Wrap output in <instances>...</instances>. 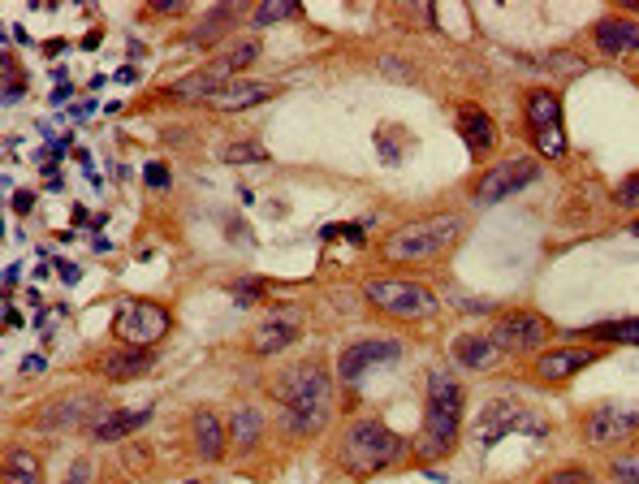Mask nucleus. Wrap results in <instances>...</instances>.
Masks as SVG:
<instances>
[{
	"instance_id": "nucleus-20",
	"label": "nucleus",
	"mask_w": 639,
	"mask_h": 484,
	"mask_svg": "<svg viewBox=\"0 0 639 484\" xmlns=\"http://www.w3.org/2000/svg\"><path fill=\"white\" fill-rule=\"evenodd\" d=\"M152 420V407H135V411H104L96 415L87 432H91V441H121V437H130L135 428H143Z\"/></svg>"
},
{
	"instance_id": "nucleus-35",
	"label": "nucleus",
	"mask_w": 639,
	"mask_h": 484,
	"mask_svg": "<svg viewBox=\"0 0 639 484\" xmlns=\"http://www.w3.org/2000/svg\"><path fill=\"white\" fill-rule=\"evenodd\" d=\"M614 204H618V208H631V213H639V174L622 177L618 191H614Z\"/></svg>"
},
{
	"instance_id": "nucleus-19",
	"label": "nucleus",
	"mask_w": 639,
	"mask_h": 484,
	"mask_svg": "<svg viewBox=\"0 0 639 484\" xmlns=\"http://www.w3.org/2000/svg\"><path fill=\"white\" fill-rule=\"evenodd\" d=\"M191 441H194V454L203 459V463H216L221 454H225V424H221V415L216 411H194L191 415Z\"/></svg>"
},
{
	"instance_id": "nucleus-36",
	"label": "nucleus",
	"mask_w": 639,
	"mask_h": 484,
	"mask_svg": "<svg viewBox=\"0 0 639 484\" xmlns=\"http://www.w3.org/2000/svg\"><path fill=\"white\" fill-rule=\"evenodd\" d=\"M143 182H147L152 191H164V186H169V165H160V160H147V165H143Z\"/></svg>"
},
{
	"instance_id": "nucleus-3",
	"label": "nucleus",
	"mask_w": 639,
	"mask_h": 484,
	"mask_svg": "<svg viewBox=\"0 0 639 484\" xmlns=\"http://www.w3.org/2000/svg\"><path fill=\"white\" fill-rule=\"evenodd\" d=\"M463 385L449 376V372H432L428 376V403H424V428H419V441L415 450L424 459H449L458 437H463Z\"/></svg>"
},
{
	"instance_id": "nucleus-17",
	"label": "nucleus",
	"mask_w": 639,
	"mask_h": 484,
	"mask_svg": "<svg viewBox=\"0 0 639 484\" xmlns=\"http://www.w3.org/2000/svg\"><path fill=\"white\" fill-rule=\"evenodd\" d=\"M597 48L605 57H622V52H639V22L626 14H609L597 22Z\"/></svg>"
},
{
	"instance_id": "nucleus-28",
	"label": "nucleus",
	"mask_w": 639,
	"mask_h": 484,
	"mask_svg": "<svg viewBox=\"0 0 639 484\" xmlns=\"http://www.w3.org/2000/svg\"><path fill=\"white\" fill-rule=\"evenodd\" d=\"M592 342H618V346H639V320H609V325H592L583 329Z\"/></svg>"
},
{
	"instance_id": "nucleus-42",
	"label": "nucleus",
	"mask_w": 639,
	"mask_h": 484,
	"mask_svg": "<svg viewBox=\"0 0 639 484\" xmlns=\"http://www.w3.org/2000/svg\"><path fill=\"white\" fill-rule=\"evenodd\" d=\"M113 82H138V70L135 65H121V70L113 74Z\"/></svg>"
},
{
	"instance_id": "nucleus-8",
	"label": "nucleus",
	"mask_w": 639,
	"mask_h": 484,
	"mask_svg": "<svg viewBox=\"0 0 639 484\" xmlns=\"http://www.w3.org/2000/svg\"><path fill=\"white\" fill-rule=\"evenodd\" d=\"M549 337H553V325H549V316H540V311H510L488 333V342L502 350V355L540 350V346H549Z\"/></svg>"
},
{
	"instance_id": "nucleus-6",
	"label": "nucleus",
	"mask_w": 639,
	"mask_h": 484,
	"mask_svg": "<svg viewBox=\"0 0 639 484\" xmlns=\"http://www.w3.org/2000/svg\"><path fill=\"white\" fill-rule=\"evenodd\" d=\"M523 121L527 138L544 160H562L566 156V126H562V96L553 87H531L523 96Z\"/></svg>"
},
{
	"instance_id": "nucleus-27",
	"label": "nucleus",
	"mask_w": 639,
	"mask_h": 484,
	"mask_svg": "<svg viewBox=\"0 0 639 484\" xmlns=\"http://www.w3.org/2000/svg\"><path fill=\"white\" fill-rule=\"evenodd\" d=\"M233 18H238V9H225V5H221V9H212V14H208L203 22H194L191 43H199V48L216 43V39H221V35H225V31L233 26Z\"/></svg>"
},
{
	"instance_id": "nucleus-25",
	"label": "nucleus",
	"mask_w": 639,
	"mask_h": 484,
	"mask_svg": "<svg viewBox=\"0 0 639 484\" xmlns=\"http://www.w3.org/2000/svg\"><path fill=\"white\" fill-rule=\"evenodd\" d=\"M255 61H259V39H242V43H230L216 61H208V70H216L225 82H233V70H247Z\"/></svg>"
},
{
	"instance_id": "nucleus-1",
	"label": "nucleus",
	"mask_w": 639,
	"mask_h": 484,
	"mask_svg": "<svg viewBox=\"0 0 639 484\" xmlns=\"http://www.w3.org/2000/svg\"><path fill=\"white\" fill-rule=\"evenodd\" d=\"M272 398L281 403L286 437H315L333 415V381L320 359H303L272 381Z\"/></svg>"
},
{
	"instance_id": "nucleus-9",
	"label": "nucleus",
	"mask_w": 639,
	"mask_h": 484,
	"mask_svg": "<svg viewBox=\"0 0 639 484\" xmlns=\"http://www.w3.org/2000/svg\"><path fill=\"white\" fill-rule=\"evenodd\" d=\"M536 177H540V165H536L531 156H510V160L493 165V169L475 182V204H480V208H493V204L510 199L514 191L531 186Z\"/></svg>"
},
{
	"instance_id": "nucleus-18",
	"label": "nucleus",
	"mask_w": 639,
	"mask_h": 484,
	"mask_svg": "<svg viewBox=\"0 0 639 484\" xmlns=\"http://www.w3.org/2000/svg\"><path fill=\"white\" fill-rule=\"evenodd\" d=\"M155 350H138V346H113L99 359V376L104 381H135L143 372H152Z\"/></svg>"
},
{
	"instance_id": "nucleus-31",
	"label": "nucleus",
	"mask_w": 639,
	"mask_h": 484,
	"mask_svg": "<svg viewBox=\"0 0 639 484\" xmlns=\"http://www.w3.org/2000/svg\"><path fill=\"white\" fill-rule=\"evenodd\" d=\"M609 480L614 484H639V450L635 454H618L609 463Z\"/></svg>"
},
{
	"instance_id": "nucleus-10",
	"label": "nucleus",
	"mask_w": 639,
	"mask_h": 484,
	"mask_svg": "<svg viewBox=\"0 0 639 484\" xmlns=\"http://www.w3.org/2000/svg\"><path fill=\"white\" fill-rule=\"evenodd\" d=\"M298 337H303V308L281 303V308L264 311V316H259V325L251 329V355H259V359H272V355L290 350Z\"/></svg>"
},
{
	"instance_id": "nucleus-38",
	"label": "nucleus",
	"mask_w": 639,
	"mask_h": 484,
	"mask_svg": "<svg viewBox=\"0 0 639 484\" xmlns=\"http://www.w3.org/2000/svg\"><path fill=\"white\" fill-rule=\"evenodd\" d=\"M96 480V467H91V459H78L74 467H70V476H65V484H91Z\"/></svg>"
},
{
	"instance_id": "nucleus-34",
	"label": "nucleus",
	"mask_w": 639,
	"mask_h": 484,
	"mask_svg": "<svg viewBox=\"0 0 639 484\" xmlns=\"http://www.w3.org/2000/svg\"><path fill=\"white\" fill-rule=\"evenodd\" d=\"M259 294H264V277H238V281H233V299H238V308H251Z\"/></svg>"
},
{
	"instance_id": "nucleus-39",
	"label": "nucleus",
	"mask_w": 639,
	"mask_h": 484,
	"mask_svg": "<svg viewBox=\"0 0 639 484\" xmlns=\"http://www.w3.org/2000/svg\"><path fill=\"white\" fill-rule=\"evenodd\" d=\"M31 204H35V191H18V195H14V213H18V216L31 213Z\"/></svg>"
},
{
	"instance_id": "nucleus-23",
	"label": "nucleus",
	"mask_w": 639,
	"mask_h": 484,
	"mask_svg": "<svg viewBox=\"0 0 639 484\" xmlns=\"http://www.w3.org/2000/svg\"><path fill=\"white\" fill-rule=\"evenodd\" d=\"M264 437V415L255 407H238L230 415V446L233 454H251L255 441Z\"/></svg>"
},
{
	"instance_id": "nucleus-15",
	"label": "nucleus",
	"mask_w": 639,
	"mask_h": 484,
	"mask_svg": "<svg viewBox=\"0 0 639 484\" xmlns=\"http://www.w3.org/2000/svg\"><path fill=\"white\" fill-rule=\"evenodd\" d=\"M272 96H277V87H268V82L233 78V82H225V87H221V91L208 100V109H216V113H242V109L264 104V100H272Z\"/></svg>"
},
{
	"instance_id": "nucleus-4",
	"label": "nucleus",
	"mask_w": 639,
	"mask_h": 484,
	"mask_svg": "<svg viewBox=\"0 0 639 484\" xmlns=\"http://www.w3.org/2000/svg\"><path fill=\"white\" fill-rule=\"evenodd\" d=\"M458 238H463V216H419V221H407L389 233L381 255L389 264H428V260H441L446 251H454Z\"/></svg>"
},
{
	"instance_id": "nucleus-14",
	"label": "nucleus",
	"mask_w": 639,
	"mask_h": 484,
	"mask_svg": "<svg viewBox=\"0 0 639 484\" xmlns=\"http://www.w3.org/2000/svg\"><path fill=\"white\" fill-rule=\"evenodd\" d=\"M601 359V350L592 346H558V350H540L536 355V376L544 385H566L570 376H579L583 368H592Z\"/></svg>"
},
{
	"instance_id": "nucleus-37",
	"label": "nucleus",
	"mask_w": 639,
	"mask_h": 484,
	"mask_svg": "<svg viewBox=\"0 0 639 484\" xmlns=\"http://www.w3.org/2000/svg\"><path fill=\"white\" fill-rule=\"evenodd\" d=\"M320 238H324V242H333V238H350L354 247H363V230H359V225H324Z\"/></svg>"
},
{
	"instance_id": "nucleus-13",
	"label": "nucleus",
	"mask_w": 639,
	"mask_h": 484,
	"mask_svg": "<svg viewBox=\"0 0 639 484\" xmlns=\"http://www.w3.org/2000/svg\"><path fill=\"white\" fill-rule=\"evenodd\" d=\"M505 432H544V424L531 415V411H519V407H505V403H493L484 407V415L475 420L471 428V437L480 441V446H493V441H502Z\"/></svg>"
},
{
	"instance_id": "nucleus-46",
	"label": "nucleus",
	"mask_w": 639,
	"mask_h": 484,
	"mask_svg": "<svg viewBox=\"0 0 639 484\" xmlns=\"http://www.w3.org/2000/svg\"><path fill=\"white\" fill-rule=\"evenodd\" d=\"M61 100H70V82H61L57 91H52V104H61Z\"/></svg>"
},
{
	"instance_id": "nucleus-30",
	"label": "nucleus",
	"mask_w": 639,
	"mask_h": 484,
	"mask_svg": "<svg viewBox=\"0 0 639 484\" xmlns=\"http://www.w3.org/2000/svg\"><path fill=\"white\" fill-rule=\"evenodd\" d=\"M298 14H303L298 0H272V5H259V9H255V26H272V22L298 18Z\"/></svg>"
},
{
	"instance_id": "nucleus-5",
	"label": "nucleus",
	"mask_w": 639,
	"mask_h": 484,
	"mask_svg": "<svg viewBox=\"0 0 639 484\" xmlns=\"http://www.w3.org/2000/svg\"><path fill=\"white\" fill-rule=\"evenodd\" d=\"M363 294H368L371 308L393 316V320H432L441 311V299L419 281H407V277H376L363 286Z\"/></svg>"
},
{
	"instance_id": "nucleus-45",
	"label": "nucleus",
	"mask_w": 639,
	"mask_h": 484,
	"mask_svg": "<svg viewBox=\"0 0 639 484\" xmlns=\"http://www.w3.org/2000/svg\"><path fill=\"white\" fill-rule=\"evenodd\" d=\"M91 113H96V104H91V100H87V104H74V117H78V121H82V117H91Z\"/></svg>"
},
{
	"instance_id": "nucleus-40",
	"label": "nucleus",
	"mask_w": 639,
	"mask_h": 484,
	"mask_svg": "<svg viewBox=\"0 0 639 484\" xmlns=\"http://www.w3.org/2000/svg\"><path fill=\"white\" fill-rule=\"evenodd\" d=\"M57 269H61V281H65V286H74L78 277H82V272H78V264H65V260H57Z\"/></svg>"
},
{
	"instance_id": "nucleus-24",
	"label": "nucleus",
	"mask_w": 639,
	"mask_h": 484,
	"mask_svg": "<svg viewBox=\"0 0 639 484\" xmlns=\"http://www.w3.org/2000/svg\"><path fill=\"white\" fill-rule=\"evenodd\" d=\"M454 359H458L463 368H493V364L502 359V350L493 346L488 337L463 333V337H454Z\"/></svg>"
},
{
	"instance_id": "nucleus-43",
	"label": "nucleus",
	"mask_w": 639,
	"mask_h": 484,
	"mask_svg": "<svg viewBox=\"0 0 639 484\" xmlns=\"http://www.w3.org/2000/svg\"><path fill=\"white\" fill-rule=\"evenodd\" d=\"M18 277H22V269H18V264H9V269H5V290H14V286H18Z\"/></svg>"
},
{
	"instance_id": "nucleus-11",
	"label": "nucleus",
	"mask_w": 639,
	"mask_h": 484,
	"mask_svg": "<svg viewBox=\"0 0 639 484\" xmlns=\"http://www.w3.org/2000/svg\"><path fill=\"white\" fill-rule=\"evenodd\" d=\"M639 432V407H597L587 415V424H583V441L592 450H609V446H622V441H631Z\"/></svg>"
},
{
	"instance_id": "nucleus-21",
	"label": "nucleus",
	"mask_w": 639,
	"mask_h": 484,
	"mask_svg": "<svg viewBox=\"0 0 639 484\" xmlns=\"http://www.w3.org/2000/svg\"><path fill=\"white\" fill-rule=\"evenodd\" d=\"M87 411H91V394H65L57 403H48L43 415L35 424L43 432H61V428H74V424H87Z\"/></svg>"
},
{
	"instance_id": "nucleus-41",
	"label": "nucleus",
	"mask_w": 639,
	"mask_h": 484,
	"mask_svg": "<svg viewBox=\"0 0 639 484\" xmlns=\"http://www.w3.org/2000/svg\"><path fill=\"white\" fill-rule=\"evenodd\" d=\"M43 368H48V364H43L39 355H26V359H22V372H26V376H35V372H43Z\"/></svg>"
},
{
	"instance_id": "nucleus-48",
	"label": "nucleus",
	"mask_w": 639,
	"mask_h": 484,
	"mask_svg": "<svg viewBox=\"0 0 639 484\" xmlns=\"http://www.w3.org/2000/svg\"><path fill=\"white\" fill-rule=\"evenodd\" d=\"M191 484H199V480H191Z\"/></svg>"
},
{
	"instance_id": "nucleus-47",
	"label": "nucleus",
	"mask_w": 639,
	"mask_h": 484,
	"mask_svg": "<svg viewBox=\"0 0 639 484\" xmlns=\"http://www.w3.org/2000/svg\"><path fill=\"white\" fill-rule=\"evenodd\" d=\"M631 233H635V238H639V216H635V221H631Z\"/></svg>"
},
{
	"instance_id": "nucleus-33",
	"label": "nucleus",
	"mask_w": 639,
	"mask_h": 484,
	"mask_svg": "<svg viewBox=\"0 0 639 484\" xmlns=\"http://www.w3.org/2000/svg\"><path fill=\"white\" fill-rule=\"evenodd\" d=\"M536 484H592V471L587 467H558V471L540 476Z\"/></svg>"
},
{
	"instance_id": "nucleus-16",
	"label": "nucleus",
	"mask_w": 639,
	"mask_h": 484,
	"mask_svg": "<svg viewBox=\"0 0 639 484\" xmlns=\"http://www.w3.org/2000/svg\"><path fill=\"white\" fill-rule=\"evenodd\" d=\"M458 130H463L466 152L475 156V160H484V156L497 147V126H493V117H488L480 104H463V109H458Z\"/></svg>"
},
{
	"instance_id": "nucleus-12",
	"label": "nucleus",
	"mask_w": 639,
	"mask_h": 484,
	"mask_svg": "<svg viewBox=\"0 0 639 484\" xmlns=\"http://www.w3.org/2000/svg\"><path fill=\"white\" fill-rule=\"evenodd\" d=\"M393 359H402V342L398 337H368V342H354V346L342 350V359H337V376L354 385L359 376L376 364H393Z\"/></svg>"
},
{
	"instance_id": "nucleus-2",
	"label": "nucleus",
	"mask_w": 639,
	"mask_h": 484,
	"mask_svg": "<svg viewBox=\"0 0 639 484\" xmlns=\"http://www.w3.org/2000/svg\"><path fill=\"white\" fill-rule=\"evenodd\" d=\"M407 446H410L407 437H402V432H393L385 420H376V415H359V420H350L346 432L337 437L333 459H337V467H342L346 476L368 480V476L389 471V467L407 454Z\"/></svg>"
},
{
	"instance_id": "nucleus-44",
	"label": "nucleus",
	"mask_w": 639,
	"mask_h": 484,
	"mask_svg": "<svg viewBox=\"0 0 639 484\" xmlns=\"http://www.w3.org/2000/svg\"><path fill=\"white\" fill-rule=\"evenodd\" d=\"M5 325H22V316L14 311V303H9V299H5Z\"/></svg>"
},
{
	"instance_id": "nucleus-7",
	"label": "nucleus",
	"mask_w": 639,
	"mask_h": 484,
	"mask_svg": "<svg viewBox=\"0 0 639 484\" xmlns=\"http://www.w3.org/2000/svg\"><path fill=\"white\" fill-rule=\"evenodd\" d=\"M174 329V316L169 308H160L152 299H121L113 316V333L121 346H138V350H152L155 342H164Z\"/></svg>"
},
{
	"instance_id": "nucleus-26",
	"label": "nucleus",
	"mask_w": 639,
	"mask_h": 484,
	"mask_svg": "<svg viewBox=\"0 0 639 484\" xmlns=\"http://www.w3.org/2000/svg\"><path fill=\"white\" fill-rule=\"evenodd\" d=\"M5 480L9 484H43V467H39V459L31 450L14 446L5 454Z\"/></svg>"
},
{
	"instance_id": "nucleus-22",
	"label": "nucleus",
	"mask_w": 639,
	"mask_h": 484,
	"mask_svg": "<svg viewBox=\"0 0 639 484\" xmlns=\"http://www.w3.org/2000/svg\"><path fill=\"white\" fill-rule=\"evenodd\" d=\"M221 87H225V78L216 74V70H208V65H203V70H194V74L177 78L174 87H169V96H174V100H191V104H199V100L208 104V100H212L216 91H221Z\"/></svg>"
},
{
	"instance_id": "nucleus-29",
	"label": "nucleus",
	"mask_w": 639,
	"mask_h": 484,
	"mask_svg": "<svg viewBox=\"0 0 639 484\" xmlns=\"http://www.w3.org/2000/svg\"><path fill=\"white\" fill-rule=\"evenodd\" d=\"M221 160L225 165H247V160H268V147L259 138H242V143H225L221 147Z\"/></svg>"
},
{
	"instance_id": "nucleus-32",
	"label": "nucleus",
	"mask_w": 639,
	"mask_h": 484,
	"mask_svg": "<svg viewBox=\"0 0 639 484\" xmlns=\"http://www.w3.org/2000/svg\"><path fill=\"white\" fill-rule=\"evenodd\" d=\"M544 65H553L558 74H570V78L587 74V61H583L579 52H549V57H544Z\"/></svg>"
}]
</instances>
